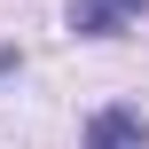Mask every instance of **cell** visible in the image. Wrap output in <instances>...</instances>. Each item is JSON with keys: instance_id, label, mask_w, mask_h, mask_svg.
Segmentation results:
<instances>
[{"instance_id": "cell-1", "label": "cell", "mask_w": 149, "mask_h": 149, "mask_svg": "<svg viewBox=\"0 0 149 149\" xmlns=\"http://www.w3.org/2000/svg\"><path fill=\"white\" fill-rule=\"evenodd\" d=\"M86 149H149V118L134 102H102L86 118Z\"/></svg>"}, {"instance_id": "cell-2", "label": "cell", "mask_w": 149, "mask_h": 149, "mask_svg": "<svg viewBox=\"0 0 149 149\" xmlns=\"http://www.w3.org/2000/svg\"><path fill=\"white\" fill-rule=\"evenodd\" d=\"M134 16H149V0H71V31L79 39H118Z\"/></svg>"}, {"instance_id": "cell-3", "label": "cell", "mask_w": 149, "mask_h": 149, "mask_svg": "<svg viewBox=\"0 0 149 149\" xmlns=\"http://www.w3.org/2000/svg\"><path fill=\"white\" fill-rule=\"evenodd\" d=\"M16 63H24V55H16V47H0V71H16Z\"/></svg>"}]
</instances>
